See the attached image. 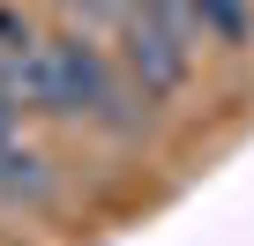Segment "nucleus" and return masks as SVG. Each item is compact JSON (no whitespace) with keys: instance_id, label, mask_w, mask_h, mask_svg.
<instances>
[{"instance_id":"f257e3e1","label":"nucleus","mask_w":254,"mask_h":246,"mask_svg":"<svg viewBox=\"0 0 254 246\" xmlns=\"http://www.w3.org/2000/svg\"><path fill=\"white\" fill-rule=\"evenodd\" d=\"M120 45H127V75H135L142 97H180L187 90V38H172L157 15H127Z\"/></svg>"},{"instance_id":"20e7f679","label":"nucleus","mask_w":254,"mask_h":246,"mask_svg":"<svg viewBox=\"0 0 254 246\" xmlns=\"http://www.w3.org/2000/svg\"><path fill=\"white\" fill-rule=\"evenodd\" d=\"M8 135H23V104H15L8 90H0V142H8Z\"/></svg>"},{"instance_id":"f03ea898","label":"nucleus","mask_w":254,"mask_h":246,"mask_svg":"<svg viewBox=\"0 0 254 246\" xmlns=\"http://www.w3.org/2000/svg\"><path fill=\"white\" fill-rule=\"evenodd\" d=\"M142 15H157L172 38H217V45H247V0H142Z\"/></svg>"},{"instance_id":"7ed1b4c3","label":"nucleus","mask_w":254,"mask_h":246,"mask_svg":"<svg viewBox=\"0 0 254 246\" xmlns=\"http://www.w3.org/2000/svg\"><path fill=\"white\" fill-rule=\"evenodd\" d=\"M0 201H15V209H45L53 201V164L38 149H23L15 135L0 142Z\"/></svg>"}]
</instances>
